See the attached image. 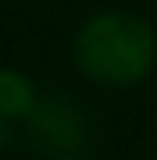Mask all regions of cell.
I'll list each match as a JSON object with an SVG mask.
<instances>
[{"mask_svg":"<svg viewBox=\"0 0 157 160\" xmlns=\"http://www.w3.org/2000/svg\"><path fill=\"white\" fill-rule=\"evenodd\" d=\"M39 86L18 68H0V114L11 121H25L39 103Z\"/></svg>","mask_w":157,"mask_h":160,"instance_id":"3","label":"cell"},{"mask_svg":"<svg viewBox=\"0 0 157 160\" xmlns=\"http://www.w3.org/2000/svg\"><path fill=\"white\" fill-rule=\"evenodd\" d=\"M11 135H14V121L0 114V146H7V142H11Z\"/></svg>","mask_w":157,"mask_h":160,"instance_id":"4","label":"cell"},{"mask_svg":"<svg viewBox=\"0 0 157 160\" xmlns=\"http://www.w3.org/2000/svg\"><path fill=\"white\" fill-rule=\"evenodd\" d=\"M22 125H25L29 142L39 153H47L50 160L82 157V149L89 146V121L82 114V107L71 103L68 96H61V92H43Z\"/></svg>","mask_w":157,"mask_h":160,"instance_id":"2","label":"cell"},{"mask_svg":"<svg viewBox=\"0 0 157 160\" xmlns=\"http://www.w3.org/2000/svg\"><path fill=\"white\" fill-rule=\"evenodd\" d=\"M57 160H82V157H57Z\"/></svg>","mask_w":157,"mask_h":160,"instance_id":"5","label":"cell"},{"mask_svg":"<svg viewBox=\"0 0 157 160\" xmlns=\"http://www.w3.org/2000/svg\"><path fill=\"white\" fill-rule=\"evenodd\" d=\"M71 61L82 78L107 89H128L150 78L157 64V32L143 14L125 7L93 11L75 29Z\"/></svg>","mask_w":157,"mask_h":160,"instance_id":"1","label":"cell"}]
</instances>
